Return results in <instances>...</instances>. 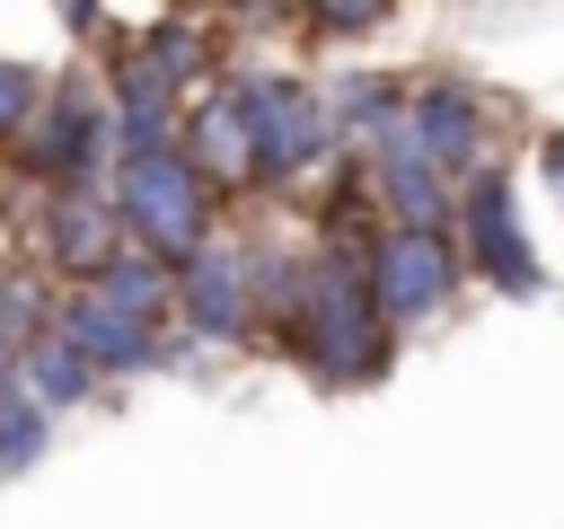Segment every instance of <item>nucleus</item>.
Segmentation results:
<instances>
[{"mask_svg": "<svg viewBox=\"0 0 564 529\" xmlns=\"http://www.w3.org/2000/svg\"><path fill=\"white\" fill-rule=\"evenodd\" d=\"M44 441H53V414H44L18 379H0V485L26 476V467L44 458Z\"/></svg>", "mask_w": 564, "mask_h": 529, "instance_id": "16", "label": "nucleus"}, {"mask_svg": "<svg viewBox=\"0 0 564 529\" xmlns=\"http://www.w3.org/2000/svg\"><path fill=\"white\" fill-rule=\"evenodd\" d=\"M273 353H291L317 388H370V379L397 361V335L379 326L370 273H361V247H344V238L308 247L300 300H291L282 335H273Z\"/></svg>", "mask_w": 564, "mask_h": 529, "instance_id": "1", "label": "nucleus"}, {"mask_svg": "<svg viewBox=\"0 0 564 529\" xmlns=\"http://www.w3.org/2000/svg\"><path fill=\"white\" fill-rule=\"evenodd\" d=\"M176 317L185 335L203 344H247L256 335V282H247V247L238 238H203L185 264H176Z\"/></svg>", "mask_w": 564, "mask_h": 529, "instance_id": "8", "label": "nucleus"}, {"mask_svg": "<svg viewBox=\"0 0 564 529\" xmlns=\"http://www.w3.org/2000/svg\"><path fill=\"white\" fill-rule=\"evenodd\" d=\"M458 264L485 273V282L511 291V300H529V291L546 282V273H538V247H529V229H520V203H511V176H502V168L467 176V194H458Z\"/></svg>", "mask_w": 564, "mask_h": 529, "instance_id": "7", "label": "nucleus"}, {"mask_svg": "<svg viewBox=\"0 0 564 529\" xmlns=\"http://www.w3.org/2000/svg\"><path fill=\"white\" fill-rule=\"evenodd\" d=\"M388 9H300V26H317V35H370Z\"/></svg>", "mask_w": 564, "mask_h": 529, "instance_id": "19", "label": "nucleus"}, {"mask_svg": "<svg viewBox=\"0 0 564 529\" xmlns=\"http://www.w3.org/2000/svg\"><path fill=\"white\" fill-rule=\"evenodd\" d=\"M361 273H370V300H379V326L388 335L441 317L458 300V282H467L458 238H423V229H370L361 238Z\"/></svg>", "mask_w": 564, "mask_h": 529, "instance_id": "6", "label": "nucleus"}, {"mask_svg": "<svg viewBox=\"0 0 564 529\" xmlns=\"http://www.w3.org/2000/svg\"><path fill=\"white\" fill-rule=\"evenodd\" d=\"M53 335L97 370V388L106 379H132V370H159L167 361V335L159 326H132V317H115V309H97L88 291H62L53 300Z\"/></svg>", "mask_w": 564, "mask_h": 529, "instance_id": "12", "label": "nucleus"}, {"mask_svg": "<svg viewBox=\"0 0 564 529\" xmlns=\"http://www.w3.org/2000/svg\"><path fill=\"white\" fill-rule=\"evenodd\" d=\"M9 168L35 176L44 194H106L115 176V115H106V88L97 79H62L35 123L9 141Z\"/></svg>", "mask_w": 564, "mask_h": 529, "instance_id": "4", "label": "nucleus"}, {"mask_svg": "<svg viewBox=\"0 0 564 529\" xmlns=\"http://www.w3.org/2000/svg\"><path fill=\"white\" fill-rule=\"evenodd\" d=\"M176 150H185V168L212 185V203H220V194H256V141H247V115H238L229 71H220L212 88H194V97H185Z\"/></svg>", "mask_w": 564, "mask_h": 529, "instance_id": "9", "label": "nucleus"}, {"mask_svg": "<svg viewBox=\"0 0 564 529\" xmlns=\"http://www.w3.org/2000/svg\"><path fill=\"white\" fill-rule=\"evenodd\" d=\"M106 203H115V220H123V247H141V256H159L167 273L212 238V185L185 168V150H150V159H115V176H106Z\"/></svg>", "mask_w": 564, "mask_h": 529, "instance_id": "3", "label": "nucleus"}, {"mask_svg": "<svg viewBox=\"0 0 564 529\" xmlns=\"http://www.w3.org/2000/svg\"><path fill=\"white\" fill-rule=\"evenodd\" d=\"M494 123H502V106L476 88V79H458V71H432V79H414L405 88V115L388 123L432 176H485V150H494Z\"/></svg>", "mask_w": 564, "mask_h": 529, "instance_id": "5", "label": "nucleus"}, {"mask_svg": "<svg viewBox=\"0 0 564 529\" xmlns=\"http://www.w3.org/2000/svg\"><path fill=\"white\" fill-rule=\"evenodd\" d=\"M35 106H44V79H35L26 62H9V53H0V150L35 123Z\"/></svg>", "mask_w": 564, "mask_h": 529, "instance_id": "18", "label": "nucleus"}, {"mask_svg": "<svg viewBox=\"0 0 564 529\" xmlns=\"http://www.w3.org/2000/svg\"><path fill=\"white\" fill-rule=\"evenodd\" d=\"M405 88H414V79H397V71H344V79H335V97H326V115H335V132L379 141V132L405 115Z\"/></svg>", "mask_w": 564, "mask_h": 529, "instance_id": "15", "label": "nucleus"}, {"mask_svg": "<svg viewBox=\"0 0 564 529\" xmlns=\"http://www.w3.org/2000/svg\"><path fill=\"white\" fill-rule=\"evenodd\" d=\"M9 379H18V388H26L35 406H44V414H62V406L97 397V370H88V361H79V353H70V344H62L53 326H44V335H35V344H26L18 361H9Z\"/></svg>", "mask_w": 564, "mask_h": 529, "instance_id": "14", "label": "nucleus"}, {"mask_svg": "<svg viewBox=\"0 0 564 529\" xmlns=\"http://www.w3.org/2000/svg\"><path fill=\"white\" fill-rule=\"evenodd\" d=\"M35 256H44V273H70V291L97 282V273L123 256L115 203H106V194H44V203H35Z\"/></svg>", "mask_w": 564, "mask_h": 529, "instance_id": "11", "label": "nucleus"}, {"mask_svg": "<svg viewBox=\"0 0 564 529\" xmlns=\"http://www.w3.org/2000/svg\"><path fill=\"white\" fill-rule=\"evenodd\" d=\"M538 159H546V176H555V194H564V132H546V150H538Z\"/></svg>", "mask_w": 564, "mask_h": 529, "instance_id": "20", "label": "nucleus"}, {"mask_svg": "<svg viewBox=\"0 0 564 529\" xmlns=\"http://www.w3.org/2000/svg\"><path fill=\"white\" fill-rule=\"evenodd\" d=\"M0 379H9V370H0Z\"/></svg>", "mask_w": 564, "mask_h": 529, "instance_id": "21", "label": "nucleus"}, {"mask_svg": "<svg viewBox=\"0 0 564 529\" xmlns=\"http://www.w3.org/2000/svg\"><path fill=\"white\" fill-rule=\"evenodd\" d=\"M97 309H115V317H132V326H159L167 335V317H176V273L159 264V256H141V247H123L97 282H79Z\"/></svg>", "mask_w": 564, "mask_h": 529, "instance_id": "13", "label": "nucleus"}, {"mask_svg": "<svg viewBox=\"0 0 564 529\" xmlns=\"http://www.w3.org/2000/svg\"><path fill=\"white\" fill-rule=\"evenodd\" d=\"M44 326H53V291H44L35 273H0V370H9Z\"/></svg>", "mask_w": 564, "mask_h": 529, "instance_id": "17", "label": "nucleus"}, {"mask_svg": "<svg viewBox=\"0 0 564 529\" xmlns=\"http://www.w3.org/2000/svg\"><path fill=\"white\" fill-rule=\"evenodd\" d=\"M361 159H370V194H379V229H423V238H458V185L449 176H432L397 132H379V141H361Z\"/></svg>", "mask_w": 564, "mask_h": 529, "instance_id": "10", "label": "nucleus"}, {"mask_svg": "<svg viewBox=\"0 0 564 529\" xmlns=\"http://www.w3.org/2000/svg\"><path fill=\"white\" fill-rule=\"evenodd\" d=\"M229 88H238V115H247V141H256V194L308 185L317 168L344 159V132L300 71H229Z\"/></svg>", "mask_w": 564, "mask_h": 529, "instance_id": "2", "label": "nucleus"}]
</instances>
